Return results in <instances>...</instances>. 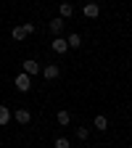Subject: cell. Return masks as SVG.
I'll list each match as a JSON object with an SVG mask.
<instances>
[{"label": "cell", "mask_w": 132, "mask_h": 148, "mask_svg": "<svg viewBox=\"0 0 132 148\" xmlns=\"http://www.w3.org/2000/svg\"><path fill=\"white\" fill-rule=\"evenodd\" d=\"M29 87H32V77H29V74H24V71L16 74V90L18 92H27Z\"/></svg>", "instance_id": "obj_1"}, {"label": "cell", "mask_w": 132, "mask_h": 148, "mask_svg": "<svg viewBox=\"0 0 132 148\" xmlns=\"http://www.w3.org/2000/svg\"><path fill=\"white\" fill-rule=\"evenodd\" d=\"M42 77H45V79H58V77H61V66H58V64H48V66L42 69Z\"/></svg>", "instance_id": "obj_2"}, {"label": "cell", "mask_w": 132, "mask_h": 148, "mask_svg": "<svg viewBox=\"0 0 132 148\" xmlns=\"http://www.w3.org/2000/svg\"><path fill=\"white\" fill-rule=\"evenodd\" d=\"M64 27H66V21H64V18H61V16H55V18H53V21L48 24V29H50V34H55V37H61V32H64Z\"/></svg>", "instance_id": "obj_3"}, {"label": "cell", "mask_w": 132, "mask_h": 148, "mask_svg": "<svg viewBox=\"0 0 132 148\" xmlns=\"http://www.w3.org/2000/svg\"><path fill=\"white\" fill-rule=\"evenodd\" d=\"M50 48H53V53H58V56H64V53L69 50V45H66V37H53V42H50Z\"/></svg>", "instance_id": "obj_4"}, {"label": "cell", "mask_w": 132, "mask_h": 148, "mask_svg": "<svg viewBox=\"0 0 132 148\" xmlns=\"http://www.w3.org/2000/svg\"><path fill=\"white\" fill-rule=\"evenodd\" d=\"M21 69H24V74H29V77H34V74H40V64H37L34 58H27V61L21 64Z\"/></svg>", "instance_id": "obj_5"}, {"label": "cell", "mask_w": 132, "mask_h": 148, "mask_svg": "<svg viewBox=\"0 0 132 148\" xmlns=\"http://www.w3.org/2000/svg\"><path fill=\"white\" fill-rule=\"evenodd\" d=\"M11 119H16L18 124H29L32 122V114H29L27 108H16V114H11Z\"/></svg>", "instance_id": "obj_6"}, {"label": "cell", "mask_w": 132, "mask_h": 148, "mask_svg": "<svg viewBox=\"0 0 132 148\" xmlns=\"http://www.w3.org/2000/svg\"><path fill=\"white\" fill-rule=\"evenodd\" d=\"M82 13H85L87 18H98V16H101V5H98V3H87V5L82 8Z\"/></svg>", "instance_id": "obj_7"}, {"label": "cell", "mask_w": 132, "mask_h": 148, "mask_svg": "<svg viewBox=\"0 0 132 148\" xmlns=\"http://www.w3.org/2000/svg\"><path fill=\"white\" fill-rule=\"evenodd\" d=\"M58 16L64 18V21H66V18H71V16H74V5H71V3H61V5H58Z\"/></svg>", "instance_id": "obj_8"}, {"label": "cell", "mask_w": 132, "mask_h": 148, "mask_svg": "<svg viewBox=\"0 0 132 148\" xmlns=\"http://www.w3.org/2000/svg\"><path fill=\"white\" fill-rule=\"evenodd\" d=\"M92 127H95L98 132H106V130H108V119H106L103 114H98L95 119H92Z\"/></svg>", "instance_id": "obj_9"}, {"label": "cell", "mask_w": 132, "mask_h": 148, "mask_svg": "<svg viewBox=\"0 0 132 148\" xmlns=\"http://www.w3.org/2000/svg\"><path fill=\"white\" fill-rule=\"evenodd\" d=\"M11 37H13L16 42H21V40H27V32H24V27H21V24H16V27L11 29Z\"/></svg>", "instance_id": "obj_10"}, {"label": "cell", "mask_w": 132, "mask_h": 148, "mask_svg": "<svg viewBox=\"0 0 132 148\" xmlns=\"http://www.w3.org/2000/svg\"><path fill=\"white\" fill-rule=\"evenodd\" d=\"M66 45H69V48H79V45H82V37H79V32H71V34L66 37Z\"/></svg>", "instance_id": "obj_11"}, {"label": "cell", "mask_w": 132, "mask_h": 148, "mask_svg": "<svg viewBox=\"0 0 132 148\" xmlns=\"http://www.w3.org/2000/svg\"><path fill=\"white\" fill-rule=\"evenodd\" d=\"M11 122V108L8 106H0V127H5Z\"/></svg>", "instance_id": "obj_12"}, {"label": "cell", "mask_w": 132, "mask_h": 148, "mask_svg": "<svg viewBox=\"0 0 132 148\" xmlns=\"http://www.w3.org/2000/svg\"><path fill=\"white\" fill-rule=\"evenodd\" d=\"M55 122H58L61 127H66L71 122V114H69V111H58V114H55Z\"/></svg>", "instance_id": "obj_13"}, {"label": "cell", "mask_w": 132, "mask_h": 148, "mask_svg": "<svg viewBox=\"0 0 132 148\" xmlns=\"http://www.w3.org/2000/svg\"><path fill=\"white\" fill-rule=\"evenodd\" d=\"M74 132H77V138H79V140H87V138H90V130H87V127H77Z\"/></svg>", "instance_id": "obj_14"}, {"label": "cell", "mask_w": 132, "mask_h": 148, "mask_svg": "<svg viewBox=\"0 0 132 148\" xmlns=\"http://www.w3.org/2000/svg\"><path fill=\"white\" fill-rule=\"evenodd\" d=\"M21 27H24V32H27V34H34V32H37V27H34L32 21H24Z\"/></svg>", "instance_id": "obj_15"}, {"label": "cell", "mask_w": 132, "mask_h": 148, "mask_svg": "<svg viewBox=\"0 0 132 148\" xmlns=\"http://www.w3.org/2000/svg\"><path fill=\"white\" fill-rule=\"evenodd\" d=\"M55 148H69V140L66 138H55Z\"/></svg>", "instance_id": "obj_16"}, {"label": "cell", "mask_w": 132, "mask_h": 148, "mask_svg": "<svg viewBox=\"0 0 132 148\" xmlns=\"http://www.w3.org/2000/svg\"><path fill=\"white\" fill-rule=\"evenodd\" d=\"M129 148H132V143H129Z\"/></svg>", "instance_id": "obj_17"}]
</instances>
